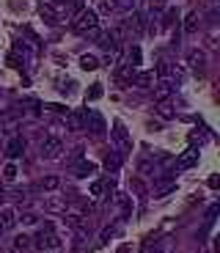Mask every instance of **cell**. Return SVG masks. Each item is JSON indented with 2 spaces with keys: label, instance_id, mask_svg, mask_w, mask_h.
<instances>
[{
  "label": "cell",
  "instance_id": "obj_1",
  "mask_svg": "<svg viewBox=\"0 0 220 253\" xmlns=\"http://www.w3.org/2000/svg\"><path fill=\"white\" fill-rule=\"evenodd\" d=\"M96 25H99V17H96V11H91V8H83V11L75 17V22H72V31H75V33H91V31H96Z\"/></svg>",
  "mask_w": 220,
  "mask_h": 253
},
{
  "label": "cell",
  "instance_id": "obj_2",
  "mask_svg": "<svg viewBox=\"0 0 220 253\" xmlns=\"http://www.w3.org/2000/svg\"><path fill=\"white\" fill-rule=\"evenodd\" d=\"M33 245H36V251H50V248H58V245H61V240L55 237V228H52V223H44L42 231L33 237Z\"/></svg>",
  "mask_w": 220,
  "mask_h": 253
},
{
  "label": "cell",
  "instance_id": "obj_3",
  "mask_svg": "<svg viewBox=\"0 0 220 253\" xmlns=\"http://www.w3.org/2000/svg\"><path fill=\"white\" fill-rule=\"evenodd\" d=\"M110 140L116 143V152H119V154H127L132 149V138H130L127 126L121 124V121H116V124L110 126Z\"/></svg>",
  "mask_w": 220,
  "mask_h": 253
},
{
  "label": "cell",
  "instance_id": "obj_4",
  "mask_svg": "<svg viewBox=\"0 0 220 253\" xmlns=\"http://www.w3.org/2000/svg\"><path fill=\"white\" fill-rule=\"evenodd\" d=\"M61 152H63L61 138H55V135L44 138V143H42V157H44V160H55V157H61Z\"/></svg>",
  "mask_w": 220,
  "mask_h": 253
},
{
  "label": "cell",
  "instance_id": "obj_5",
  "mask_svg": "<svg viewBox=\"0 0 220 253\" xmlns=\"http://www.w3.org/2000/svg\"><path fill=\"white\" fill-rule=\"evenodd\" d=\"M63 223L69 228H75L77 234H88V231H91V220H88L86 215H69V212H66V215H63Z\"/></svg>",
  "mask_w": 220,
  "mask_h": 253
},
{
  "label": "cell",
  "instance_id": "obj_6",
  "mask_svg": "<svg viewBox=\"0 0 220 253\" xmlns=\"http://www.w3.org/2000/svg\"><path fill=\"white\" fill-rule=\"evenodd\" d=\"M124 22H127V31H130L132 36H140V33L146 31V17H143L140 11H132L130 17L124 19Z\"/></svg>",
  "mask_w": 220,
  "mask_h": 253
},
{
  "label": "cell",
  "instance_id": "obj_7",
  "mask_svg": "<svg viewBox=\"0 0 220 253\" xmlns=\"http://www.w3.org/2000/svg\"><path fill=\"white\" fill-rule=\"evenodd\" d=\"M86 116H88V108L72 110V113H66V119H63V124L69 126V129H83V126H86Z\"/></svg>",
  "mask_w": 220,
  "mask_h": 253
},
{
  "label": "cell",
  "instance_id": "obj_8",
  "mask_svg": "<svg viewBox=\"0 0 220 253\" xmlns=\"http://www.w3.org/2000/svg\"><path fill=\"white\" fill-rule=\"evenodd\" d=\"M86 126L91 129L94 138H102V135H105V119H102L99 113H88L86 116Z\"/></svg>",
  "mask_w": 220,
  "mask_h": 253
},
{
  "label": "cell",
  "instance_id": "obj_9",
  "mask_svg": "<svg viewBox=\"0 0 220 253\" xmlns=\"http://www.w3.org/2000/svg\"><path fill=\"white\" fill-rule=\"evenodd\" d=\"M174 88H176L174 80H157V83H154V99H157V102H165L171 94H174Z\"/></svg>",
  "mask_w": 220,
  "mask_h": 253
},
{
  "label": "cell",
  "instance_id": "obj_10",
  "mask_svg": "<svg viewBox=\"0 0 220 253\" xmlns=\"http://www.w3.org/2000/svg\"><path fill=\"white\" fill-rule=\"evenodd\" d=\"M14 226H17V209L3 207L0 209V231H11Z\"/></svg>",
  "mask_w": 220,
  "mask_h": 253
},
{
  "label": "cell",
  "instance_id": "obj_11",
  "mask_svg": "<svg viewBox=\"0 0 220 253\" xmlns=\"http://www.w3.org/2000/svg\"><path fill=\"white\" fill-rule=\"evenodd\" d=\"M22 152H25V138L14 135V138L8 140V146H6V157L8 160H17V157H22Z\"/></svg>",
  "mask_w": 220,
  "mask_h": 253
},
{
  "label": "cell",
  "instance_id": "obj_12",
  "mask_svg": "<svg viewBox=\"0 0 220 253\" xmlns=\"http://www.w3.org/2000/svg\"><path fill=\"white\" fill-rule=\"evenodd\" d=\"M193 165H198V149H195V146H190L187 152H184L182 157L176 160V168L187 171V168H193Z\"/></svg>",
  "mask_w": 220,
  "mask_h": 253
},
{
  "label": "cell",
  "instance_id": "obj_13",
  "mask_svg": "<svg viewBox=\"0 0 220 253\" xmlns=\"http://www.w3.org/2000/svg\"><path fill=\"white\" fill-rule=\"evenodd\" d=\"M135 66H130V63H124L119 72H116V83H119L121 88H127V85H132V80H135Z\"/></svg>",
  "mask_w": 220,
  "mask_h": 253
},
{
  "label": "cell",
  "instance_id": "obj_14",
  "mask_svg": "<svg viewBox=\"0 0 220 253\" xmlns=\"http://www.w3.org/2000/svg\"><path fill=\"white\" fill-rule=\"evenodd\" d=\"M187 63H190V69L204 72V69H207V55H204L201 50H190L187 52Z\"/></svg>",
  "mask_w": 220,
  "mask_h": 253
},
{
  "label": "cell",
  "instance_id": "obj_15",
  "mask_svg": "<svg viewBox=\"0 0 220 253\" xmlns=\"http://www.w3.org/2000/svg\"><path fill=\"white\" fill-rule=\"evenodd\" d=\"M135 85H140V88H149V85H154L157 83V75H154V69L151 72H140V75H135Z\"/></svg>",
  "mask_w": 220,
  "mask_h": 253
},
{
  "label": "cell",
  "instance_id": "obj_16",
  "mask_svg": "<svg viewBox=\"0 0 220 253\" xmlns=\"http://www.w3.org/2000/svg\"><path fill=\"white\" fill-rule=\"evenodd\" d=\"M201 25V19H198V11H187L184 14V33H195Z\"/></svg>",
  "mask_w": 220,
  "mask_h": 253
},
{
  "label": "cell",
  "instance_id": "obj_17",
  "mask_svg": "<svg viewBox=\"0 0 220 253\" xmlns=\"http://www.w3.org/2000/svg\"><path fill=\"white\" fill-rule=\"evenodd\" d=\"M94 171H96V165H94V163H88V160H80V163L75 165V176H80V179L91 176Z\"/></svg>",
  "mask_w": 220,
  "mask_h": 253
},
{
  "label": "cell",
  "instance_id": "obj_18",
  "mask_svg": "<svg viewBox=\"0 0 220 253\" xmlns=\"http://www.w3.org/2000/svg\"><path fill=\"white\" fill-rule=\"evenodd\" d=\"M121 163H124V154H119V152H110L105 157V168H107V171H119Z\"/></svg>",
  "mask_w": 220,
  "mask_h": 253
},
{
  "label": "cell",
  "instance_id": "obj_19",
  "mask_svg": "<svg viewBox=\"0 0 220 253\" xmlns=\"http://www.w3.org/2000/svg\"><path fill=\"white\" fill-rule=\"evenodd\" d=\"M39 187H42L44 193H52V190L61 187V179H58V176H44L42 182H39Z\"/></svg>",
  "mask_w": 220,
  "mask_h": 253
},
{
  "label": "cell",
  "instance_id": "obj_20",
  "mask_svg": "<svg viewBox=\"0 0 220 253\" xmlns=\"http://www.w3.org/2000/svg\"><path fill=\"white\" fill-rule=\"evenodd\" d=\"M39 14H42L44 22H50V25H58V17H55V11H52L50 6H44V3H42V6H39Z\"/></svg>",
  "mask_w": 220,
  "mask_h": 253
},
{
  "label": "cell",
  "instance_id": "obj_21",
  "mask_svg": "<svg viewBox=\"0 0 220 253\" xmlns=\"http://www.w3.org/2000/svg\"><path fill=\"white\" fill-rule=\"evenodd\" d=\"M99 11L107 14V17H110V14H119V3H116V0H102V3H99Z\"/></svg>",
  "mask_w": 220,
  "mask_h": 253
},
{
  "label": "cell",
  "instance_id": "obj_22",
  "mask_svg": "<svg viewBox=\"0 0 220 253\" xmlns=\"http://www.w3.org/2000/svg\"><path fill=\"white\" fill-rule=\"evenodd\" d=\"M80 66H83L86 72H94L96 66H99V58H94V55H83V58H80Z\"/></svg>",
  "mask_w": 220,
  "mask_h": 253
},
{
  "label": "cell",
  "instance_id": "obj_23",
  "mask_svg": "<svg viewBox=\"0 0 220 253\" xmlns=\"http://www.w3.org/2000/svg\"><path fill=\"white\" fill-rule=\"evenodd\" d=\"M124 63H130V66H135V69H138V63H140V47H138V44L127 52V61H124Z\"/></svg>",
  "mask_w": 220,
  "mask_h": 253
},
{
  "label": "cell",
  "instance_id": "obj_24",
  "mask_svg": "<svg viewBox=\"0 0 220 253\" xmlns=\"http://www.w3.org/2000/svg\"><path fill=\"white\" fill-rule=\"evenodd\" d=\"M130 190H132V193H135L138 198H143V196H146V184L140 182L138 176H135V179H130Z\"/></svg>",
  "mask_w": 220,
  "mask_h": 253
},
{
  "label": "cell",
  "instance_id": "obj_25",
  "mask_svg": "<svg viewBox=\"0 0 220 253\" xmlns=\"http://www.w3.org/2000/svg\"><path fill=\"white\" fill-rule=\"evenodd\" d=\"M28 248H31V237H17V240H14V253H22V251H28Z\"/></svg>",
  "mask_w": 220,
  "mask_h": 253
},
{
  "label": "cell",
  "instance_id": "obj_26",
  "mask_svg": "<svg viewBox=\"0 0 220 253\" xmlns=\"http://www.w3.org/2000/svg\"><path fill=\"white\" fill-rule=\"evenodd\" d=\"M17 223H22V226H33V223H39V215H36V212H25V215H17Z\"/></svg>",
  "mask_w": 220,
  "mask_h": 253
},
{
  "label": "cell",
  "instance_id": "obj_27",
  "mask_svg": "<svg viewBox=\"0 0 220 253\" xmlns=\"http://www.w3.org/2000/svg\"><path fill=\"white\" fill-rule=\"evenodd\" d=\"M3 179H6V182H14V179H17V165L14 163H8L6 168H3Z\"/></svg>",
  "mask_w": 220,
  "mask_h": 253
},
{
  "label": "cell",
  "instance_id": "obj_28",
  "mask_svg": "<svg viewBox=\"0 0 220 253\" xmlns=\"http://www.w3.org/2000/svg\"><path fill=\"white\" fill-rule=\"evenodd\" d=\"M174 187H176V182H165L163 187H160L157 193H154V196H160V198H163V196H168V193H171V190H174Z\"/></svg>",
  "mask_w": 220,
  "mask_h": 253
},
{
  "label": "cell",
  "instance_id": "obj_29",
  "mask_svg": "<svg viewBox=\"0 0 220 253\" xmlns=\"http://www.w3.org/2000/svg\"><path fill=\"white\" fill-rule=\"evenodd\" d=\"M47 209H50V212H66V204H61V201H47Z\"/></svg>",
  "mask_w": 220,
  "mask_h": 253
},
{
  "label": "cell",
  "instance_id": "obj_30",
  "mask_svg": "<svg viewBox=\"0 0 220 253\" xmlns=\"http://www.w3.org/2000/svg\"><path fill=\"white\" fill-rule=\"evenodd\" d=\"M119 3V11H132L135 8V0H116Z\"/></svg>",
  "mask_w": 220,
  "mask_h": 253
},
{
  "label": "cell",
  "instance_id": "obj_31",
  "mask_svg": "<svg viewBox=\"0 0 220 253\" xmlns=\"http://www.w3.org/2000/svg\"><path fill=\"white\" fill-rule=\"evenodd\" d=\"M157 110L165 116V119H171V116H174V110L168 108V102H157Z\"/></svg>",
  "mask_w": 220,
  "mask_h": 253
},
{
  "label": "cell",
  "instance_id": "obj_32",
  "mask_svg": "<svg viewBox=\"0 0 220 253\" xmlns=\"http://www.w3.org/2000/svg\"><path fill=\"white\" fill-rule=\"evenodd\" d=\"M174 17H176V11L174 8H168V11H165V19H163V25L168 28V25H174Z\"/></svg>",
  "mask_w": 220,
  "mask_h": 253
},
{
  "label": "cell",
  "instance_id": "obj_33",
  "mask_svg": "<svg viewBox=\"0 0 220 253\" xmlns=\"http://www.w3.org/2000/svg\"><path fill=\"white\" fill-rule=\"evenodd\" d=\"M102 96V85H94V88L88 91V99H99Z\"/></svg>",
  "mask_w": 220,
  "mask_h": 253
},
{
  "label": "cell",
  "instance_id": "obj_34",
  "mask_svg": "<svg viewBox=\"0 0 220 253\" xmlns=\"http://www.w3.org/2000/svg\"><path fill=\"white\" fill-rule=\"evenodd\" d=\"M102 190H105V187H102V182H94V184H91V196H102Z\"/></svg>",
  "mask_w": 220,
  "mask_h": 253
},
{
  "label": "cell",
  "instance_id": "obj_35",
  "mask_svg": "<svg viewBox=\"0 0 220 253\" xmlns=\"http://www.w3.org/2000/svg\"><path fill=\"white\" fill-rule=\"evenodd\" d=\"M209 187L218 190V187H220V176H209Z\"/></svg>",
  "mask_w": 220,
  "mask_h": 253
},
{
  "label": "cell",
  "instance_id": "obj_36",
  "mask_svg": "<svg viewBox=\"0 0 220 253\" xmlns=\"http://www.w3.org/2000/svg\"><path fill=\"white\" fill-rule=\"evenodd\" d=\"M3 198H6V190H3V187H0V201H3Z\"/></svg>",
  "mask_w": 220,
  "mask_h": 253
},
{
  "label": "cell",
  "instance_id": "obj_37",
  "mask_svg": "<svg viewBox=\"0 0 220 253\" xmlns=\"http://www.w3.org/2000/svg\"><path fill=\"white\" fill-rule=\"evenodd\" d=\"M119 253H130V248H127V245H124V248H121V251H119Z\"/></svg>",
  "mask_w": 220,
  "mask_h": 253
},
{
  "label": "cell",
  "instance_id": "obj_38",
  "mask_svg": "<svg viewBox=\"0 0 220 253\" xmlns=\"http://www.w3.org/2000/svg\"><path fill=\"white\" fill-rule=\"evenodd\" d=\"M55 3H58V6H63V3H69V0H55Z\"/></svg>",
  "mask_w": 220,
  "mask_h": 253
}]
</instances>
